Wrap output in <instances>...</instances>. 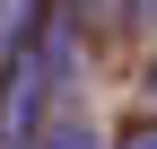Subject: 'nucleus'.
<instances>
[{
	"instance_id": "obj_5",
	"label": "nucleus",
	"mask_w": 157,
	"mask_h": 149,
	"mask_svg": "<svg viewBox=\"0 0 157 149\" xmlns=\"http://www.w3.org/2000/svg\"><path fill=\"white\" fill-rule=\"evenodd\" d=\"M113 149H157V114H131L122 132H113Z\"/></svg>"
},
{
	"instance_id": "obj_7",
	"label": "nucleus",
	"mask_w": 157,
	"mask_h": 149,
	"mask_svg": "<svg viewBox=\"0 0 157 149\" xmlns=\"http://www.w3.org/2000/svg\"><path fill=\"white\" fill-rule=\"evenodd\" d=\"M131 18H157V0H131Z\"/></svg>"
},
{
	"instance_id": "obj_4",
	"label": "nucleus",
	"mask_w": 157,
	"mask_h": 149,
	"mask_svg": "<svg viewBox=\"0 0 157 149\" xmlns=\"http://www.w3.org/2000/svg\"><path fill=\"white\" fill-rule=\"evenodd\" d=\"M70 18H87V26H122V18H131V0H78Z\"/></svg>"
},
{
	"instance_id": "obj_2",
	"label": "nucleus",
	"mask_w": 157,
	"mask_h": 149,
	"mask_svg": "<svg viewBox=\"0 0 157 149\" xmlns=\"http://www.w3.org/2000/svg\"><path fill=\"white\" fill-rule=\"evenodd\" d=\"M26 149H96V123H87V114H70V105H61V114H52L44 132L26 140Z\"/></svg>"
},
{
	"instance_id": "obj_1",
	"label": "nucleus",
	"mask_w": 157,
	"mask_h": 149,
	"mask_svg": "<svg viewBox=\"0 0 157 149\" xmlns=\"http://www.w3.org/2000/svg\"><path fill=\"white\" fill-rule=\"evenodd\" d=\"M70 44H78V18L44 9V26L0 62V149H26L61 114V79H70Z\"/></svg>"
},
{
	"instance_id": "obj_6",
	"label": "nucleus",
	"mask_w": 157,
	"mask_h": 149,
	"mask_svg": "<svg viewBox=\"0 0 157 149\" xmlns=\"http://www.w3.org/2000/svg\"><path fill=\"white\" fill-rule=\"evenodd\" d=\"M148 114H157V53H148Z\"/></svg>"
},
{
	"instance_id": "obj_3",
	"label": "nucleus",
	"mask_w": 157,
	"mask_h": 149,
	"mask_svg": "<svg viewBox=\"0 0 157 149\" xmlns=\"http://www.w3.org/2000/svg\"><path fill=\"white\" fill-rule=\"evenodd\" d=\"M35 26H44V0H0V62H9Z\"/></svg>"
}]
</instances>
